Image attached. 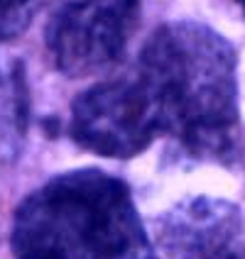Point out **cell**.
Masks as SVG:
<instances>
[{
    "instance_id": "obj_1",
    "label": "cell",
    "mask_w": 245,
    "mask_h": 259,
    "mask_svg": "<svg viewBox=\"0 0 245 259\" xmlns=\"http://www.w3.org/2000/svg\"><path fill=\"white\" fill-rule=\"evenodd\" d=\"M135 76L162 137L196 161L231 169L243 161L238 54L223 34L194 20L167 22L143 47Z\"/></svg>"
},
{
    "instance_id": "obj_7",
    "label": "cell",
    "mask_w": 245,
    "mask_h": 259,
    "mask_svg": "<svg viewBox=\"0 0 245 259\" xmlns=\"http://www.w3.org/2000/svg\"><path fill=\"white\" fill-rule=\"evenodd\" d=\"M238 5H240V10H243V17H245V0H235Z\"/></svg>"
},
{
    "instance_id": "obj_6",
    "label": "cell",
    "mask_w": 245,
    "mask_h": 259,
    "mask_svg": "<svg viewBox=\"0 0 245 259\" xmlns=\"http://www.w3.org/2000/svg\"><path fill=\"white\" fill-rule=\"evenodd\" d=\"M42 0H0V39L8 42L29 27Z\"/></svg>"
},
{
    "instance_id": "obj_5",
    "label": "cell",
    "mask_w": 245,
    "mask_h": 259,
    "mask_svg": "<svg viewBox=\"0 0 245 259\" xmlns=\"http://www.w3.org/2000/svg\"><path fill=\"white\" fill-rule=\"evenodd\" d=\"M157 247L169 259H245L243 213L223 198H187L159 215Z\"/></svg>"
},
{
    "instance_id": "obj_4",
    "label": "cell",
    "mask_w": 245,
    "mask_h": 259,
    "mask_svg": "<svg viewBox=\"0 0 245 259\" xmlns=\"http://www.w3.org/2000/svg\"><path fill=\"white\" fill-rule=\"evenodd\" d=\"M69 135L98 157L132 159L159 137V125L140 78L125 76L101 81L76 96Z\"/></svg>"
},
{
    "instance_id": "obj_3",
    "label": "cell",
    "mask_w": 245,
    "mask_h": 259,
    "mask_svg": "<svg viewBox=\"0 0 245 259\" xmlns=\"http://www.w3.org/2000/svg\"><path fill=\"white\" fill-rule=\"evenodd\" d=\"M143 0H61L44 29L52 66L84 78L118 64L140 25Z\"/></svg>"
},
{
    "instance_id": "obj_2",
    "label": "cell",
    "mask_w": 245,
    "mask_h": 259,
    "mask_svg": "<svg viewBox=\"0 0 245 259\" xmlns=\"http://www.w3.org/2000/svg\"><path fill=\"white\" fill-rule=\"evenodd\" d=\"M15 259H159L125 181L101 169L52 176L17 205Z\"/></svg>"
}]
</instances>
